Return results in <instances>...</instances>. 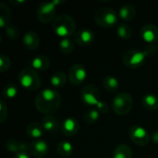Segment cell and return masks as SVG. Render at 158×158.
Wrapping results in <instances>:
<instances>
[{
  "label": "cell",
  "mask_w": 158,
  "mask_h": 158,
  "mask_svg": "<svg viewBox=\"0 0 158 158\" xmlns=\"http://www.w3.org/2000/svg\"><path fill=\"white\" fill-rule=\"evenodd\" d=\"M62 99L60 94L56 89L46 88L41 91L35 97L34 104L36 109L46 116L56 113L61 106Z\"/></svg>",
  "instance_id": "obj_1"
},
{
  "label": "cell",
  "mask_w": 158,
  "mask_h": 158,
  "mask_svg": "<svg viewBox=\"0 0 158 158\" xmlns=\"http://www.w3.org/2000/svg\"><path fill=\"white\" fill-rule=\"evenodd\" d=\"M156 53V45H148L143 51L137 50V49H131L124 53L122 56V62L125 67L129 69H139L141 68L147 56H151Z\"/></svg>",
  "instance_id": "obj_2"
},
{
  "label": "cell",
  "mask_w": 158,
  "mask_h": 158,
  "mask_svg": "<svg viewBox=\"0 0 158 158\" xmlns=\"http://www.w3.org/2000/svg\"><path fill=\"white\" fill-rule=\"evenodd\" d=\"M81 100L84 105L95 106L100 113H107L108 106L106 102L100 101V91L94 84L84 86L81 92Z\"/></svg>",
  "instance_id": "obj_3"
},
{
  "label": "cell",
  "mask_w": 158,
  "mask_h": 158,
  "mask_svg": "<svg viewBox=\"0 0 158 158\" xmlns=\"http://www.w3.org/2000/svg\"><path fill=\"white\" fill-rule=\"evenodd\" d=\"M52 28L56 36L62 39L69 38L76 31V22L71 16L61 14L55 19L52 23Z\"/></svg>",
  "instance_id": "obj_4"
},
{
  "label": "cell",
  "mask_w": 158,
  "mask_h": 158,
  "mask_svg": "<svg viewBox=\"0 0 158 158\" xmlns=\"http://www.w3.org/2000/svg\"><path fill=\"white\" fill-rule=\"evenodd\" d=\"M19 82L27 91H37L42 85V80L37 71L31 67H26L19 73Z\"/></svg>",
  "instance_id": "obj_5"
},
{
  "label": "cell",
  "mask_w": 158,
  "mask_h": 158,
  "mask_svg": "<svg viewBox=\"0 0 158 158\" xmlns=\"http://www.w3.org/2000/svg\"><path fill=\"white\" fill-rule=\"evenodd\" d=\"M63 1L56 0L53 2H43L41 3L36 9V18L43 24H48L50 22L53 23L55 20L56 6L60 5Z\"/></svg>",
  "instance_id": "obj_6"
},
{
  "label": "cell",
  "mask_w": 158,
  "mask_h": 158,
  "mask_svg": "<svg viewBox=\"0 0 158 158\" xmlns=\"http://www.w3.org/2000/svg\"><path fill=\"white\" fill-rule=\"evenodd\" d=\"M94 21L102 28H111L118 24V14L109 6L100 7L94 14Z\"/></svg>",
  "instance_id": "obj_7"
},
{
  "label": "cell",
  "mask_w": 158,
  "mask_h": 158,
  "mask_svg": "<svg viewBox=\"0 0 158 158\" xmlns=\"http://www.w3.org/2000/svg\"><path fill=\"white\" fill-rule=\"evenodd\" d=\"M133 108V98L129 93L118 94L112 101V109L118 116L128 115Z\"/></svg>",
  "instance_id": "obj_8"
},
{
  "label": "cell",
  "mask_w": 158,
  "mask_h": 158,
  "mask_svg": "<svg viewBox=\"0 0 158 158\" xmlns=\"http://www.w3.org/2000/svg\"><path fill=\"white\" fill-rule=\"evenodd\" d=\"M129 137L131 141L138 146H145L150 142L149 132L145 128L140 125L131 126L129 130Z\"/></svg>",
  "instance_id": "obj_9"
},
{
  "label": "cell",
  "mask_w": 158,
  "mask_h": 158,
  "mask_svg": "<svg viewBox=\"0 0 158 158\" xmlns=\"http://www.w3.org/2000/svg\"><path fill=\"white\" fill-rule=\"evenodd\" d=\"M88 73L86 68L82 64H74L69 70V81L73 85H81L87 79Z\"/></svg>",
  "instance_id": "obj_10"
},
{
  "label": "cell",
  "mask_w": 158,
  "mask_h": 158,
  "mask_svg": "<svg viewBox=\"0 0 158 158\" xmlns=\"http://www.w3.org/2000/svg\"><path fill=\"white\" fill-rule=\"evenodd\" d=\"M140 35L148 45H156L158 42V28L154 24H145L141 28Z\"/></svg>",
  "instance_id": "obj_11"
},
{
  "label": "cell",
  "mask_w": 158,
  "mask_h": 158,
  "mask_svg": "<svg viewBox=\"0 0 158 158\" xmlns=\"http://www.w3.org/2000/svg\"><path fill=\"white\" fill-rule=\"evenodd\" d=\"M75 43L81 46L91 45L94 41V33L89 29L79 30L74 35Z\"/></svg>",
  "instance_id": "obj_12"
},
{
  "label": "cell",
  "mask_w": 158,
  "mask_h": 158,
  "mask_svg": "<svg viewBox=\"0 0 158 158\" xmlns=\"http://www.w3.org/2000/svg\"><path fill=\"white\" fill-rule=\"evenodd\" d=\"M48 149L49 147H48L47 143L42 139H39V140H33L30 143L29 151L33 156L42 158L47 154Z\"/></svg>",
  "instance_id": "obj_13"
},
{
  "label": "cell",
  "mask_w": 158,
  "mask_h": 158,
  "mask_svg": "<svg viewBox=\"0 0 158 158\" xmlns=\"http://www.w3.org/2000/svg\"><path fill=\"white\" fill-rule=\"evenodd\" d=\"M79 129H80V124L78 120L74 118H68L62 122L60 131L63 133V135L71 137L77 134Z\"/></svg>",
  "instance_id": "obj_14"
},
{
  "label": "cell",
  "mask_w": 158,
  "mask_h": 158,
  "mask_svg": "<svg viewBox=\"0 0 158 158\" xmlns=\"http://www.w3.org/2000/svg\"><path fill=\"white\" fill-rule=\"evenodd\" d=\"M22 44L28 50H36L40 45V37L33 31H27L22 37Z\"/></svg>",
  "instance_id": "obj_15"
},
{
  "label": "cell",
  "mask_w": 158,
  "mask_h": 158,
  "mask_svg": "<svg viewBox=\"0 0 158 158\" xmlns=\"http://www.w3.org/2000/svg\"><path fill=\"white\" fill-rule=\"evenodd\" d=\"M41 124H42L44 131H46L48 133H55L59 129H61L59 120L53 116H45L42 119Z\"/></svg>",
  "instance_id": "obj_16"
},
{
  "label": "cell",
  "mask_w": 158,
  "mask_h": 158,
  "mask_svg": "<svg viewBox=\"0 0 158 158\" xmlns=\"http://www.w3.org/2000/svg\"><path fill=\"white\" fill-rule=\"evenodd\" d=\"M50 67V59L44 55L34 56L31 61V68L35 71H45Z\"/></svg>",
  "instance_id": "obj_17"
},
{
  "label": "cell",
  "mask_w": 158,
  "mask_h": 158,
  "mask_svg": "<svg viewBox=\"0 0 158 158\" xmlns=\"http://www.w3.org/2000/svg\"><path fill=\"white\" fill-rule=\"evenodd\" d=\"M6 148L15 154L19 153H27L30 149V145H28L26 143L19 142L15 139H8L6 143Z\"/></svg>",
  "instance_id": "obj_18"
},
{
  "label": "cell",
  "mask_w": 158,
  "mask_h": 158,
  "mask_svg": "<svg viewBox=\"0 0 158 158\" xmlns=\"http://www.w3.org/2000/svg\"><path fill=\"white\" fill-rule=\"evenodd\" d=\"M118 17L124 21H131L136 17V8L133 5L126 4L120 6L118 10Z\"/></svg>",
  "instance_id": "obj_19"
},
{
  "label": "cell",
  "mask_w": 158,
  "mask_h": 158,
  "mask_svg": "<svg viewBox=\"0 0 158 158\" xmlns=\"http://www.w3.org/2000/svg\"><path fill=\"white\" fill-rule=\"evenodd\" d=\"M26 132H27V135L29 137H31V139L39 140L44 135V130L41 123L32 122V123L28 125V127L26 129Z\"/></svg>",
  "instance_id": "obj_20"
},
{
  "label": "cell",
  "mask_w": 158,
  "mask_h": 158,
  "mask_svg": "<svg viewBox=\"0 0 158 158\" xmlns=\"http://www.w3.org/2000/svg\"><path fill=\"white\" fill-rule=\"evenodd\" d=\"M103 87L108 93H116L119 88L118 80L113 75H106L103 79Z\"/></svg>",
  "instance_id": "obj_21"
},
{
  "label": "cell",
  "mask_w": 158,
  "mask_h": 158,
  "mask_svg": "<svg viewBox=\"0 0 158 158\" xmlns=\"http://www.w3.org/2000/svg\"><path fill=\"white\" fill-rule=\"evenodd\" d=\"M143 106L149 111H155L158 109V97L153 94H147L143 95L142 99Z\"/></svg>",
  "instance_id": "obj_22"
},
{
  "label": "cell",
  "mask_w": 158,
  "mask_h": 158,
  "mask_svg": "<svg viewBox=\"0 0 158 158\" xmlns=\"http://www.w3.org/2000/svg\"><path fill=\"white\" fill-rule=\"evenodd\" d=\"M11 19V11L9 7L4 4L0 3V27L2 29H6L10 22Z\"/></svg>",
  "instance_id": "obj_23"
},
{
  "label": "cell",
  "mask_w": 158,
  "mask_h": 158,
  "mask_svg": "<svg viewBox=\"0 0 158 158\" xmlns=\"http://www.w3.org/2000/svg\"><path fill=\"white\" fill-rule=\"evenodd\" d=\"M66 82H67V75L63 71H56L50 78V84L55 89L63 87L66 84Z\"/></svg>",
  "instance_id": "obj_24"
},
{
  "label": "cell",
  "mask_w": 158,
  "mask_h": 158,
  "mask_svg": "<svg viewBox=\"0 0 158 158\" xmlns=\"http://www.w3.org/2000/svg\"><path fill=\"white\" fill-rule=\"evenodd\" d=\"M56 152L62 157H69L72 156L74 152V148L71 143L67 141H62L56 145Z\"/></svg>",
  "instance_id": "obj_25"
},
{
  "label": "cell",
  "mask_w": 158,
  "mask_h": 158,
  "mask_svg": "<svg viewBox=\"0 0 158 158\" xmlns=\"http://www.w3.org/2000/svg\"><path fill=\"white\" fill-rule=\"evenodd\" d=\"M112 158H132V151L129 145L119 144L115 148Z\"/></svg>",
  "instance_id": "obj_26"
},
{
  "label": "cell",
  "mask_w": 158,
  "mask_h": 158,
  "mask_svg": "<svg viewBox=\"0 0 158 158\" xmlns=\"http://www.w3.org/2000/svg\"><path fill=\"white\" fill-rule=\"evenodd\" d=\"M132 33H133V31H132V28L122 22V23H119L117 27V34L118 36L120 38V39H123V40H129L131 38L132 36Z\"/></svg>",
  "instance_id": "obj_27"
},
{
  "label": "cell",
  "mask_w": 158,
  "mask_h": 158,
  "mask_svg": "<svg viewBox=\"0 0 158 158\" xmlns=\"http://www.w3.org/2000/svg\"><path fill=\"white\" fill-rule=\"evenodd\" d=\"M99 118H100V112L94 108L89 109L83 114V120L85 121V123L89 125H93L95 122H97Z\"/></svg>",
  "instance_id": "obj_28"
},
{
  "label": "cell",
  "mask_w": 158,
  "mask_h": 158,
  "mask_svg": "<svg viewBox=\"0 0 158 158\" xmlns=\"http://www.w3.org/2000/svg\"><path fill=\"white\" fill-rule=\"evenodd\" d=\"M18 94V87L15 83H7L4 86L2 91V95L4 98L7 99H13Z\"/></svg>",
  "instance_id": "obj_29"
},
{
  "label": "cell",
  "mask_w": 158,
  "mask_h": 158,
  "mask_svg": "<svg viewBox=\"0 0 158 158\" xmlns=\"http://www.w3.org/2000/svg\"><path fill=\"white\" fill-rule=\"evenodd\" d=\"M59 49H60L62 54L69 55L74 50V43L69 38L61 39V41L59 43Z\"/></svg>",
  "instance_id": "obj_30"
},
{
  "label": "cell",
  "mask_w": 158,
  "mask_h": 158,
  "mask_svg": "<svg viewBox=\"0 0 158 158\" xmlns=\"http://www.w3.org/2000/svg\"><path fill=\"white\" fill-rule=\"evenodd\" d=\"M5 32H6V35L11 40L18 39L19 37V33H20L19 28L14 25H8L5 29Z\"/></svg>",
  "instance_id": "obj_31"
},
{
  "label": "cell",
  "mask_w": 158,
  "mask_h": 158,
  "mask_svg": "<svg viewBox=\"0 0 158 158\" xmlns=\"http://www.w3.org/2000/svg\"><path fill=\"white\" fill-rule=\"evenodd\" d=\"M11 65H12V63L8 56H6L5 55L0 56V72L1 73H5L7 70H9L11 68Z\"/></svg>",
  "instance_id": "obj_32"
},
{
  "label": "cell",
  "mask_w": 158,
  "mask_h": 158,
  "mask_svg": "<svg viewBox=\"0 0 158 158\" xmlns=\"http://www.w3.org/2000/svg\"><path fill=\"white\" fill-rule=\"evenodd\" d=\"M7 106L3 99L0 100V123H4L7 118Z\"/></svg>",
  "instance_id": "obj_33"
},
{
  "label": "cell",
  "mask_w": 158,
  "mask_h": 158,
  "mask_svg": "<svg viewBox=\"0 0 158 158\" xmlns=\"http://www.w3.org/2000/svg\"><path fill=\"white\" fill-rule=\"evenodd\" d=\"M151 140H152V142H153L154 143L158 144V131H155V132L152 133V135H151Z\"/></svg>",
  "instance_id": "obj_34"
},
{
  "label": "cell",
  "mask_w": 158,
  "mask_h": 158,
  "mask_svg": "<svg viewBox=\"0 0 158 158\" xmlns=\"http://www.w3.org/2000/svg\"><path fill=\"white\" fill-rule=\"evenodd\" d=\"M13 158H31L28 153H19V154H16L15 156Z\"/></svg>",
  "instance_id": "obj_35"
},
{
  "label": "cell",
  "mask_w": 158,
  "mask_h": 158,
  "mask_svg": "<svg viewBox=\"0 0 158 158\" xmlns=\"http://www.w3.org/2000/svg\"><path fill=\"white\" fill-rule=\"evenodd\" d=\"M10 3L12 5H15V6H19V5H22L24 3H26V0H15V1H10Z\"/></svg>",
  "instance_id": "obj_36"
}]
</instances>
